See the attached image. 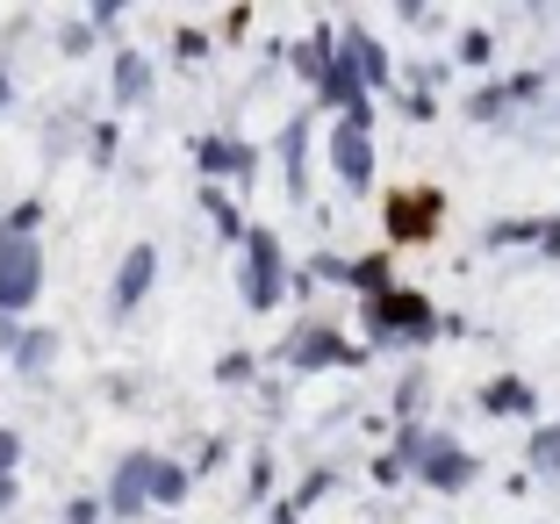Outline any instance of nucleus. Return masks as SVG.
Listing matches in <instances>:
<instances>
[{
	"label": "nucleus",
	"mask_w": 560,
	"mask_h": 524,
	"mask_svg": "<svg viewBox=\"0 0 560 524\" xmlns=\"http://www.w3.org/2000/svg\"><path fill=\"white\" fill-rule=\"evenodd\" d=\"M36 295V252L30 237H15V245H0V302H30Z\"/></svg>",
	"instance_id": "1"
}]
</instances>
